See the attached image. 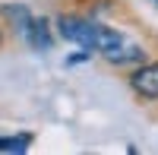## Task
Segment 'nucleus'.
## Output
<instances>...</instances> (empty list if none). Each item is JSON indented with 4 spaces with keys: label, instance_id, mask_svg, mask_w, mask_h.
<instances>
[{
    "label": "nucleus",
    "instance_id": "1",
    "mask_svg": "<svg viewBox=\"0 0 158 155\" xmlns=\"http://www.w3.org/2000/svg\"><path fill=\"white\" fill-rule=\"evenodd\" d=\"M57 29H60L63 38L76 41L79 48L98 51L114 67H127V63H142L146 60V51L139 44H133L127 35L108 29V25H98V22H89V19H79V16H60Z\"/></svg>",
    "mask_w": 158,
    "mask_h": 155
},
{
    "label": "nucleus",
    "instance_id": "2",
    "mask_svg": "<svg viewBox=\"0 0 158 155\" xmlns=\"http://www.w3.org/2000/svg\"><path fill=\"white\" fill-rule=\"evenodd\" d=\"M133 92L142 98H158V63H142V67L130 76Z\"/></svg>",
    "mask_w": 158,
    "mask_h": 155
},
{
    "label": "nucleus",
    "instance_id": "3",
    "mask_svg": "<svg viewBox=\"0 0 158 155\" xmlns=\"http://www.w3.org/2000/svg\"><path fill=\"white\" fill-rule=\"evenodd\" d=\"M22 38H25V41H29L35 51H48L51 44H54V38L48 35V22H44V19H38V16L32 19V25L25 29V35H22Z\"/></svg>",
    "mask_w": 158,
    "mask_h": 155
},
{
    "label": "nucleus",
    "instance_id": "4",
    "mask_svg": "<svg viewBox=\"0 0 158 155\" xmlns=\"http://www.w3.org/2000/svg\"><path fill=\"white\" fill-rule=\"evenodd\" d=\"M6 19L13 22V25H16V32L19 35H25V29H29V25H32V13L29 10H25V6H19V3H13V6H6Z\"/></svg>",
    "mask_w": 158,
    "mask_h": 155
},
{
    "label": "nucleus",
    "instance_id": "5",
    "mask_svg": "<svg viewBox=\"0 0 158 155\" xmlns=\"http://www.w3.org/2000/svg\"><path fill=\"white\" fill-rule=\"evenodd\" d=\"M32 143L29 133H19V136H0V152H25Z\"/></svg>",
    "mask_w": 158,
    "mask_h": 155
},
{
    "label": "nucleus",
    "instance_id": "6",
    "mask_svg": "<svg viewBox=\"0 0 158 155\" xmlns=\"http://www.w3.org/2000/svg\"><path fill=\"white\" fill-rule=\"evenodd\" d=\"M155 3H158V0H155Z\"/></svg>",
    "mask_w": 158,
    "mask_h": 155
}]
</instances>
